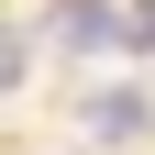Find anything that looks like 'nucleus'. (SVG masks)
Instances as JSON below:
<instances>
[{
	"instance_id": "obj_1",
	"label": "nucleus",
	"mask_w": 155,
	"mask_h": 155,
	"mask_svg": "<svg viewBox=\"0 0 155 155\" xmlns=\"http://www.w3.org/2000/svg\"><path fill=\"white\" fill-rule=\"evenodd\" d=\"M78 122H89V144H155V89L111 78V89H89V100H78Z\"/></svg>"
},
{
	"instance_id": "obj_2",
	"label": "nucleus",
	"mask_w": 155,
	"mask_h": 155,
	"mask_svg": "<svg viewBox=\"0 0 155 155\" xmlns=\"http://www.w3.org/2000/svg\"><path fill=\"white\" fill-rule=\"evenodd\" d=\"M22 78H33V33H11V22H0V100H11Z\"/></svg>"
}]
</instances>
